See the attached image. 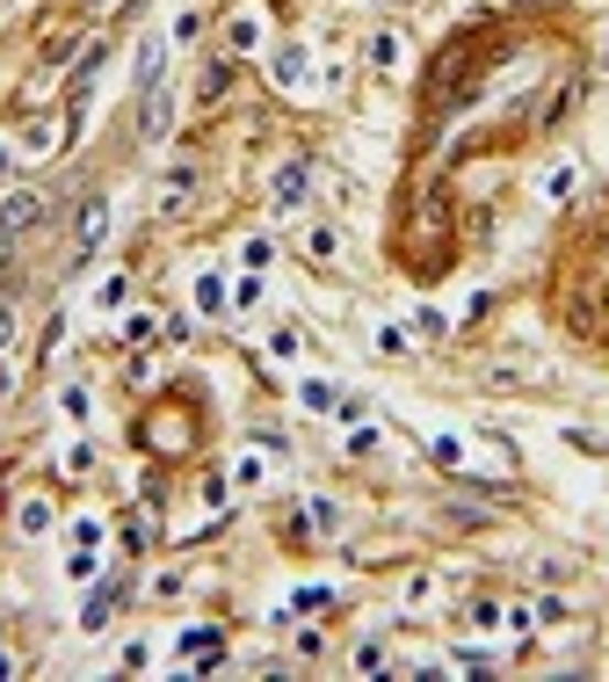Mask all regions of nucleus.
<instances>
[{
	"instance_id": "6",
	"label": "nucleus",
	"mask_w": 609,
	"mask_h": 682,
	"mask_svg": "<svg viewBox=\"0 0 609 682\" xmlns=\"http://www.w3.org/2000/svg\"><path fill=\"white\" fill-rule=\"evenodd\" d=\"M196 305H204V313H226V283L204 277V283H196Z\"/></svg>"
},
{
	"instance_id": "1",
	"label": "nucleus",
	"mask_w": 609,
	"mask_h": 682,
	"mask_svg": "<svg viewBox=\"0 0 609 682\" xmlns=\"http://www.w3.org/2000/svg\"><path fill=\"white\" fill-rule=\"evenodd\" d=\"M102 240H109V204H102V196H87V204H80V232H73V247H80V255H95Z\"/></svg>"
},
{
	"instance_id": "4",
	"label": "nucleus",
	"mask_w": 609,
	"mask_h": 682,
	"mask_svg": "<svg viewBox=\"0 0 609 682\" xmlns=\"http://www.w3.org/2000/svg\"><path fill=\"white\" fill-rule=\"evenodd\" d=\"M182 653H189V661H218V631H210V625H196L189 639H182Z\"/></svg>"
},
{
	"instance_id": "2",
	"label": "nucleus",
	"mask_w": 609,
	"mask_h": 682,
	"mask_svg": "<svg viewBox=\"0 0 609 682\" xmlns=\"http://www.w3.org/2000/svg\"><path fill=\"white\" fill-rule=\"evenodd\" d=\"M36 218H44V196H8V204H0V232H15V240L36 226Z\"/></svg>"
},
{
	"instance_id": "9",
	"label": "nucleus",
	"mask_w": 609,
	"mask_h": 682,
	"mask_svg": "<svg viewBox=\"0 0 609 682\" xmlns=\"http://www.w3.org/2000/svg\"><path fill=\"white\" fill-rule=\"evenodd\" d=\"M8 334H15V313H8V305H0V349H8Z\"/></svg>"
},
{
	"instance_id": "5",
	"label": "nucleus",
	"mask_w": 609,
	"mask_h": 682,
	"mask_svg": "<svg viewBox=\"0 0 609 682\" xmlns=\"http://www.w3.org/2000/svg\"><path fill=\"white\" fill-rule=\"evenodd\" d=\"M297 196H305V167H276V204H297Z\"/></svg>"
},
{
	"instance_id": "8",
	"label": "nucleus",
	"mask_w": 609,
	"mask_h": 682,
	"mask_svg": "<svg viewBox=\"0 0 609 682\" xmlns=\"http://www.w3.org/2000/svg\"><path fill=\"white\" fill-rule=\"evenodd\" d=\"M8 262H15V232H0V277H8Z\"/></svg>"
},
{
	"instance_id": "7",
	"label": "nucleus",
	"mask_w": 609,
	"mask_h": 682,
	"mask_svg": "<svg viewBox=\"0 0 609 682\" xmlns=\"http://www.w3.org/2000/svg\"><path fill=\"white\" fill-rule=\"evenodd\" d=\"M276 80H305V52H283L276 58Z\"/></svg>"
},
{
	"instance_id": "3",
	"label": "nucleus",
	"mask_w": 609,
	"mask_h": 682,
	"mask_svg": "<svg viewBox=\"0 0 609 682\" xmlns=\"http://www.w3.org/2000/svg\"><path fill=\"white\" fill-rule=\"evenodd\" d=\"M139 131H145V139H160V131H167V95H160V88H145V117H139Z\"/></svg>"
}]
</instances>
